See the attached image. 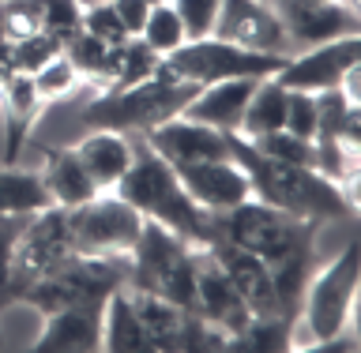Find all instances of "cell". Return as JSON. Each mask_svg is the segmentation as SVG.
I'll list each match as a JSON object with an SVG mask.
<instances>
[{
    "label": "cell",
    "mask_w": 361,
    "mask_h": 353,
    "mask_svg": "<svg viewBox=\"0 0 361 353\" xmlns=\"http://www.w3.org/2000/svg\"><path fill=\"white\" fill-rule=\"evenodd\" d=\"M113 192L124 203H132L147 222L166 225L177 237H185L188 244L196 248L211 244V214L185 192V185L177 180V169L162 154H154L147 143L143 151H135L132 166L124 169V177L113 185Z\"/></svg>",
    "instance_id": "2"
},
{
    "label": "cell",
    "mask_w": 361,
    "mask_h": 353,
    "mask_svg": "<svg viewBox=\"0 0 361 353\" xmlns=\"http://www.w3.org/2000/svg\"><path fill=\"white\" fill-rule=\"evenodd\" d=\"M102 349L109 353H151V338H147L140 316H135L128 282L109 293L102 304Z\"/></svg>",
    "instance_id": "23"
},
{
    "label": "cell",
    "mask_w": 361,
    "mask_h": 353,
    "mask_svg": "<svg viewBox=\"0 0 361 353\" xmlns=\"http://www.w3.org/2000/svg\"><path fill=\"white\" fill-rule=\"evenodd\" d=\"M128 282V256H87L75 252L64 259L61 267H53L45 278L23 290L19 301L34 304L42 316L56 309H75V304H90L102 309L109 301L113 290H121Z\"/></svg>",
    "instance_id": "7"
},
{
    "label": "cell",
    "mask_w": 361,
    "mask_h": 353,
    "mask_svg": "<svg viewBox=\"0 0 361 353\" xmlns=\"http://www.w3.org/2000/svg\"><path fill=\"white\" fill-rule=\"evenodd\" d=\"M211 259L226 271V278L233 282V290L245 297V304L252 309V316H286L279 304V293H275V278H271V267L264 264L259 256L245 252L230 241H211L207 244ZM293 320V316H286Z\"/></svg>",
    "instance_id": "16"
},
{
    "label": "cell",
    "mask_w": 361,
    "mask_h": 353,
    "mask_svg": "<svg viewBox=\"0 0 361 353\" xmlns=\"http://www.w3.org/2000/svg\"><path fill=\"white\" fill-rule=\"evenodd\" d=\"M64 38L53 30H38L30 38H19V42H8V61H11V72H38V68L49 61V56L61 53Z\"/></svg>",
    "instance_id": "31"
},
{
    "label": "cell",
    "mask_w": 361,
    "mask_h": 353,
    "mask_svg": "<svg viewBox=\"0 0 361 353\" xmlns=\"http://www.w3.org/2000/svg\"><path fill=\"white\" fill-rule=\"evenodd\" d=\"M75 252L87 256H128L143 230V214L124 203L117 192H98L94 199L68 211Z\"/></svg>",
    "instance_id": "10"
},
{
    "label": "cell",
    "mask_w": 361,
    "mask_h": 353,
    "mask_svg": "<svg viewBox=\"0 0 361 353\" xmlns=\"http://www.w3.org/2000/svg\"><path fill=\"white\" fill-rule=\"evenodd\" d=\"M75 256L72 230H68V211L64 207H45L34 211L16 237V252H11V275L4 286L0 304H11L23 297V290L45 278L53 267H61L64 259Z\"/></svg>",
    "instance_id": "9"
},
{
    "label": "cell",
    "mask_w": 361,
    "mask_h": 353,
    "mask_svg": "<svg viewBox=\"0 0 361 353\" xmlns=\"http://www.w3.org/2000/svg\"><path fill=\"white\" fill-rule=\"evenodd\" d=\"M132 293V304H135V316H140L147 338H151V353H177L180 349V327H185V312L180 304L158 297V293H147V290H135Z\"/></svg>",
    "instance_id": "24"
},
{
    "label": "cell",
    "mask_w": 361,
    "mask_h": 353,
    "mask_svg": "<svg viewBox=\"0 0 361 353\" xmlns=\"http://www.w3.org/2000/svg\"><path fill=\"white\" fill-rule=\"evenodd\" d=\"M162 56H154L140 38H128L121 45V68H117V79H113L109 87H102V90H121V87H132V83H140V79L147 75H154V68Z\"/></svg>",
    "instance_id": "34"
},
{
    "label": "cell",
    "mask_w": 361,
    "mask_h": 353,
    "mask_svg": "<svg viewBox=\"0 0 361 353\" xmlns=\"http://www.w3.org/2000/svg\"><path fill=\"white\" fill-rule=\"evenodd\" d=\"M53 207L49 192L42 185V173L4 166L0 169V214H34Z\"/></svg>",
    "instance_id": "27"
},
{
    "label": "cell",
    "mask_w": 361,
    "mask_h": 353,
    "mask_svg": "<svg viewBox=\"0 0 361 353\" xmlns=\"http://www.w3.org/2000/svg\"><path fill=\"white\" fill-rule=\"evenodd\" d=\"M75 154L83 169L90 173L98 192H113V185L124 177V169L135 158V143L124 132H109V128H90L83 140L75 143Z\"/></svg>",
    "instance_id": "21"
},
{
    "label": "cell",
    "mask_w": 361,
    "mask_h": 353,
    "mask_svg": "<svg viewBox=\"0 0 361 353\" xmlns=\"http://www.w3.org/2000/svg\"><path fill=\"white\" fill-rule=\"evenodd\" d=\"M30 79H34V87H38V94H42L45 106H53V101L75 94V90L83 87V75L75 72V64L68 61L64 53L49 56V61L38 68V72H30Z\"/></svg>",
    "instance_id": "30"
},
{
    "label": "cell",
    "mask_w": 361,
    "mask_h": 353,
    "mask_svg": "<svg viewBox=\"0 0 361 353\" xmlns=\"http://www.w3.org/2000/svg\"><path fill=\"white\" fill-rule=\"evenodd\" d=\"M177 180L185 185V192L200 203L207 214H222L245 203L252 196L245 169L233 158H214V162H196V166H177Z\"/></svg>",
    "instance_id": "17"
},
{
    "label": "cell",
    "mask_w": 361,
    "mask_h": 353,
    "mask_svg": "<svg viewBox=\"0 0 361 353\" xmlns=\"http://www.w3.org/2000/svg\"><path fill=\"white\" fill-rule=\"evenodd\" d=\"M135 38H140L154 56H169L180 42H188V34H185V23H180V16L173 11V4H169V0H158V4H151V11H147V19H143V27Z\"/></svg>",
    "instance_id": "29"
},
{
    "label": "cell",
    "mask_w": 361,
    "mask_h": 353,
    "mask_svg": "<svg viewBox=\"0 0 361 353\" xmlns=\"http://www.w3.org/2000/svg\"><path fill=\"white\" fill-rule=\"evenodd\" d=\"M113 4V11L121 16V23H124V30L132 34H140V27H143V19H147V11H151V0H109Z\"/></svg>",
    "instance_id": "39"
},
{
    "label": "cell",
    "mask_w": 361,
    "mask_h": 353,
    "mask_svg": "<svg viewBox=\"0 0 361 353\" xmlns=\"http://www.w3.org/2000/svg\"><path fill=\"white\" fill-rule=\"evenodd\" d=\"M79 30L94 34V38H102L106 45H124L132 38L128 30H124L121 16L113 11V4H94V8H83V16H79Z\"/></svg>",
    "instance_id": "35"
},
{
    "label": "cell",
    "mask_w": 361,
    "mask_h": 353,
    "mask_svg": "<svg viewBox=\"0 0 361 353\" xmlns=\"http://www.w3.org/2000/svg\"><path fill=\"white\" fill-rule=\"evenodd\" d=\"M357 278H361V244L346 241L331 264L320 275H309V286L301 293V309L293 320V331L305 327V342L298 349H305L309 342L331 338L346 327H354V301H357Z\"/></svg>",
    "instance_id": "6"
},
{
    "label": "cell",
    "mask_w": 361,
    "mask_h": 353,
    "mask_svg": "<svg viewBox=\"0 0 361 353\" xmlns=\"http://www.w3.org/2000/svg\"><path fill=\"white\" fill-rule=\"evenodd\" d=\"M61 53L75 64V72L83 75V83H98V87H109L117 79V68H121V45H106L102 38L87 30H72L61 45Z\"/></svg>",
    "instance_id": "25"
},
{
    "label": "cell",
    "mask_w": 361,
    "mask_h": 353,
    "mask_svg": "<svg viewBox=\"0 0 361 353\" xmlns=\"http://www.w3.org/2000/svg\"><path fill=\"white\" fill-rule=\"evenodd\" d=\"M0 23H4L8 42L30 38V34L45 30V8L42 0H0Z\"/></svg>",
    "instance_id": "33"
},
{
    "label": "cell",
    "mask_w": 361,
    "mask_h": 353,
    "mask_svg": "<svg viewBox=\"0 0 361 353\" xmlns=\"http://www.w3.org/2000/svg\"><path fill=\"white\" fill-rule=\"evenodd\" d=\"M354 64H361V34H346V38H331V42L290 53L286 64L275 72V79L286 90L320 94V90H335L338 79Z\"/></svg>",
    "instance_id": "11"
},
{
    "label": "cell",
    "mask_w": 361,
    "mask_h": 353,
    "mask_svg": "<svg viewBox=\"0 0 361 353\" xmlns=\"http://www.w3.org/2000/svg\"><path fill=\"white\" fill-rule=\"evenodd\" d=\"M226 140H230V158L248 177L252 199L267 203V207H275V211H286L293 218H309V222L350 218V214L357 211V199L346 196L343 188L331 185L327 177H320L316 169L267 158L264 151H256V147L237 132H226Z\"/></svg>",
    "instance_id": "1"
},
{
    "label": "cell",
    "mask_w": 361,
    "mask_h": 353,
    "mask_svg": "<svg viewBox=\"0 0 361 353\" xmlns=\"http://www.w3.org/2000/svg\"><path fill=\"white\" fill-rule=\"evenodd\" d=\"M38 353H90L102 349V309L75 304V309L45 312V327L34 342Z\"/></svg>",
    "instance_id": "19"
},
{
    "label": "cell",
    "mask_w": 361,
    "mask_h": 353,
    "mask_svg": "<svg viewBox=\"0 0 361 353\" xmlns=\"http://www.w3.org/2000/svg\"><path fill=\"white\" fill-rule=\"evenodd\" d=\"M30 214H0V297H4L8 275H11V252H16V237Z\"/></svg>",
    "instance_id": "38"
},
{
    "label": "cell",
    "mask_w": 361,
    "mask_h": 353,
    "mask_svg": "<svg viewBox=\"0 0 361 353\" xmlns=\"http://www.w3.org/2000/svg\"><path fill=\"white\" fill-rule=\"evenodd\" d=\"M248 143H252L256 151H264L267 158H279V162L305 166V169L316 166V143L312 140H301V135H293L286 128H275V132L259 135V140H248Z\"/></svg>",
    "instance_id": "32"
},
{
    "label": "cell",
    "mask_w": 361,
    "mask_h": 353,
    "mask_svg": "<svg viewBox=\"0 0 361 353\" xmlns=\"http://www.w3.org/2000/svg\"><path fill=\"white\" fill-rule=\"evenodd\" d=\"M271 8L279 11L293 53L331 38H346V34H361L357 0H275Z\"/></svg>",
    "instance_id": "12"
},
{
    "label": "cell",
    "mask_w": 361,
    "mask_h": 353,
    "mask_svg": "<svg viewBox=\"0 0 361 353\" xmlns=\"http://www.w3.org/2000/svg\"><path fill=\"white\" fill-rule=\"evenodd\" d=\"M42 109H45V101L27 72H8L0 79V117H4V162L8 166L19 162Z\"/></svg>",
    "instance_id": "18"
},
{
    "label": "cell",
    "mask_w": 361,
    "mask_h": 353,
    "mask_svg": "<svg viewBox=\"0 0 361 353\" xmlns=\"http://www.w3.org/2000/svg\"><path fill=\"white\" fill-rule=\"evenodd\" d=\"M128 286L158 293L192 312L196 309V244L143 218L140 241L128 252Z\"/></svg>",
    "instance_id": "5"
},
{
    "label": "cell",
    "mask_w": 361,
    "mask_h": 353,
    "mask_svg": "<svg viewBox=\"0 0 361 353\" xmlns=\"http://www.w3.org/2000/svg\"><path fill=\"white\" fill-rule=\"evenodd\" d=\"M151 4H158V0H151Z\"/></svg>",
    "instance_id": "42"
},
{
    "label": "cell",
    "mask_w": 361,
    "mask_h": 353,
    "mask_svg": "<svg viewBox=\"0 0 361 353\" xmlns=\"http://www.w3.org/2000/svg\"><path fill=\"white\" fill-rule=\"evenodd\" d=\"M196 94V87L177 83L166 75H147L132 87L121 90H102L98 98H90L79 120L87 128H109V132H124V135H147L169 117H180V109L188 106V98Z\"/></svg>",
    "instance_id": "4"
},
{
    "label": "cell",
    "mask_w": 361,
    "mask_h": 353,
    "mask_svg": "<svg viewBox=\"0 0 361 353\" xmlns=\"http://www.w3.org/2000/svg\"><path fill=\"white\" fill-rule=\"evenodd\" d=\"M226 349H248V353L293 349V320H286V316H252L248 327L241 335H233Z\"/></svg>",
    "instance_id": "28"
},
{
    "label": "cell",
    "mask_w": 361,
    "mask_h": 353,
    "mask_svg": "<svg viewBox=\"0 0 361 353\" xmlns=\"http://www.w3.org/2000/svg\"><path fill=\"white\" fill-rule=\"evenodd\" d=\"M169 4H173V11L180 16V23H185L188 38H207L214 30L222 0H169Z\"/></svg>",
    "instance_id": "36"
},
{
    "label": "cell",
    "mask_w": 361,
    "mask_h": 353,
    "mask_svg": "<svg viewBox=\"0 0 361 353\" xmlns=\"http://www.w3.org/2000/svg\"><path fill=\"white\" fill-rule=\"evenodd\" d=\"M282 64H286V56L252 53V49H241V45H230L207 34V38L180 42L173 53L158 61L154 72L166 79H177V83H188V87H207V83H222V79H267Z\"/></svg>",
    "instance_id": "8"
},
{
    "label": "cell",
    "mask_w": 361,
    "mask_h": 353,
    "mask_svg": "<svg viewBox=\"0 0 361 353\" xmlns=\"http://www.w3.org/2000/svg\"><path fill=\"white\" fill-rule=\"evenodd\" d=\"M38 173H42V185H45V192H49L53 207L72 211V207H79V203L98 196L94 180H90V173L83 169V162H79L75 147L45 151V166L38 169Z\"/></svg>",
    "instance_id": "22"
},
{
    "label": "cell",
    "mask_w": 361,
    "mask_h": 353,
    "mask_svg": "<svg viewBox=\"0 0 361 353\" xmlns=\"http://www.w3.org/2000/svg\"><path fill=\"white\" fill-rule=\"evenodd\" d=\"M305 349H309V353H357V349H361V338L354 335V327H346V331H338V335H331V338L309 342Z\"/></svg>",
    "instance_id": "40"
},
{
    "label": "cell",
    "mask_w": 361,
    "mask_h": 353,
    "mask_svg": "<svg viewBox=\"0 0 361 353\" xmlns=\"http://www.w3.org/2000/svg\"><path fill=\"white\" fill-rule=\"evenodd\" d=\"M143 143L154 154H162L169 166H196V162H214V158H230V140L226 132L211 124L188 120V117H169L158 128L143 135Z\"/></svg>",
    "instance_id": "15"
},
{
    "label": "cell",
    "mask_w": 361,
    "mask_h": 353,
    "mask_svg": "<svg viewBox=\"0 0 361 353\" xmlns=\"http://www.w3.org/2000/svg\"><path fill=\"white\" fill-rule=\"evenodd\" d=\"M211 327H219L226 335V346H230L233 335H241L248 320H252V309L245 304V297L233 290V282L226 278V271L211 259L207 248H196V309Z\"/></svg>",
    "instance_id": "14"
},
{
    "label": "cell",
    "mask_w": 361,
    "mask_h": 353,
    "mask_svg": "<svg viewBox=\"0 0 361 353\" xmlns=\"http://www.w3.org/2000/svg\"><path fill=\"white\" fill-rule=\"evenodd\" d=\"M211 34L230 45H241V49H252V53H275V56L293 53L279 11L264 4V0H222Z\"/></svg>",
    "instance_id": "13"
},
{
    "label": "cell",
    "mask_w": 361,
    "mask_h": 353,
    "mask_svg": "<svg viewBox=\"0 0 361 353\" xmlns=\"http://www.w3.org/2000/svg\"><path fill=\"white\" fill-rule=\"evenodd\" d=\"M264 4H275V0H264Z\"/></svg>",
    "instance_id": "41"
},
{
    "label": "cell",
    "mask_w": 361,
    "mask_h": 353,
    "mask_svg": "<svg viewBox=\"0 0 361 353\" xmlns=\"http://www.w3.org/2000/svg\"><path fill=\"white\" fill-rule=\"evenodd\" d=\"M286 132L301 135V140H316V94H305V90H290L286 98Z\"/></svg>",
    "instance_id": "37"
},
{
    "label": "cell",
    "mask_w": 361,
    "mask_h": 353,
    "mask_svg": "<svg viewBox=\"0 0 361 353\" xmlns=\"http://www.w3.org/2000/svg\"><path fill=\"white\" fill-rule=\"evenodd\" d=\"M286 98H290V90L282 87L275 75L256 79L252 94H248V106L241 113V128H237V135L259 140V135L282 128V124H286Z\"/></svg>",
    "instance_id": "26"
},
{
    "label": "cell",
    "mask_w": 361,
    "mask_h": 353,
    "mask_svg": "<svg viewBox=\"0 0 361 353\" xmlns=\"http://www.w3.org/2000/svg\"><path fill=\"white\" fill-rule=\"evenodd\" d=\"M316 225L320 222L293 218V214L275 211L248 196L245 203H237L230 211L211 214V241H230L237 248H245V252L259 256L267 267H275L282 259L312 248Z\"/></svg>",
    "instance_id": "3"
},
{
    "label": "cell",
    "mask_w": 361,
    "mask_h": 353,
    "mask_svg": "<svg viewBox=\"0 0 361 353\" xmlns=\"http://www.w3.org/2000/svg\"><path fill=\"white\" fill-rule=\"evenodd\" d=\"M252 87H256V79H222V83L196 87V94L188 98V106L180 109V117L211 124V128H219V132H237Z\"/></svg>",
    "instance_id": "20"
}]
</instances>
